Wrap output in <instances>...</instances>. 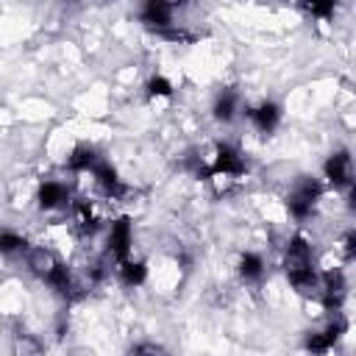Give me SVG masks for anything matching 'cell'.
Returning <instances> with one entry per match:
<instances>
[{
	"mask_svg": "<svg viewBox=\"0 0 356 356\" xmlns=\"http://www.w3.org/2000/svg\"><path fill=\"white\" fill-rule=\"evenodd\" d=\"M284 270H286V278L289 284L309 295L317 289V275H314V267H312V245L303 234H295L286 245V259H284Z\"/></svg>",
	"mask_w": 356,
	"mask_h": 356,
	"instance_id": "6da1fadb",
	"label": "cell"
},
{
	"mask_svg": "<svg viewBox=\"0 0 356 356\" xmlns=\"http://www.w3.org/2000/svg\"><path fill=\"white\" fill-rule=\"evenodd\" d=\"M320 195H323L320 181H314V178H309V175H303V178L295 184V189L289 192V197H286V209H289V214H292V217H298V220H306V217L314 211V206H317Z\"/></svg>",
	"mask_w": 356,
	"mask_h": 356,
	"instance_id": "7a4b0ae2",
	"label": "cell"
},
{
	"mask_svg": "<svg viewBox=\"0 0 356 356\" xmlns=\"http://www.w3.org/2000/svg\"><path fill=\"white\" fill-rule=\"evenodd\" d=\"M245 159H242V153L236 150V147H231V145H217L214 147V159H211V164H209V175L214 178V175H222V178H239V175H245Z\"/></svg>",
	"mask_w": 356,
	"mask_h": 356,
	"instance_id": "3957f363",
	"label": "cell"
},
{
	"mask_svg": "<svg viewBox=\"0 0 356 356\" xmlns=\"http://www.w3.org/2000/svg\"><path fill=\"white\" fill-rule=\"evenodd\" d=\"M323 172L328 178V184L334 189H350L353 186V161H350V153L348 150H337L325 159L323 164Z\"/></svg>",
	"mask_w": 356,
	"mask_h": 356,
	"instance_id": "277c9868",
	"label": "cell"
},
{
	"mask_svg": "<svg viewBox=\"0 0 356 356\" xmlns=\"http://www.w3.org/2000/svg\"><path fill=\"white\" fill-rule=\"evenodd\" d=\"M131 242H134L131 220H128V217L114 220L111 228H108V253H111L117 261H125L128 253H131Z\"/></svg>",
	"mask_w": 356,
	"mask_h": 356,
	"instance_id": "5b68a950",
	"label": "cell"
},
{
	"mask_svg": "<svg viewBox=\"0 0 356 356\" xmlns=\"http://www.w3.org/2000/svg\"><path fill=\"white\" fill-rule=\"evenodd\" d=\"M345 289H348L345 275H342L339 270H328V273L323 275V306H325L328 312L339 314V306H342V300H345Z\"/></svg>",
	"mask_w": 356,
	"mask_h": 356,
	"instance_id": "8992f818",
	"label": "cell"
},
{
	"mask_svg": "<svg viewBox=\"0 0 356 356\" xmlns=\"http://www.w3.org/2000/svg\"><path fill=\"white\" fill-rule=\"evenodd\" d=\"M172 6L170 3H161V0H150L145 8H142V22L150 28V31H156V33H161V31H167V28H172L175 22H172Z\"/></svg>",
	"mask_w": 356,
	"mask_h": 356,
	"instance_id": "52a82bcc",
	"label": "cell"
},
{
	"mask_svg": "<svg viewBox=\"0 0 356 356\" xmlns=\"http://www.w3.org/2000/svg\"><path fill=\"white\" fill-rule=\"evenodd\" d=\"M72 225H75V231H78L81 236H89V234H95V231L100 228V217L95 214L92 203L78 200V203L72 206Z\"/></svg>",
	"mask_w": 356,
	"mask_h": 356,
	"instance_id": "ba28073f",
	"label": "cell"
},
{
	"mask_svg": "<svg viewBox=\"0 0 356 356\" xmlns=\"http://www.w3.org/2000/svg\"><path fill=\"white\" fill-rule=\"evenodd\" d=\"M250 120H253V125H256L261 134H273V131L278 128V122H281V108H278V103L264 100L261 106H256V108L250 111Z\"/></svg>",
	"mask_w": 356,
	"mask_h": 356,
	"instance_id": "9c48e42d",
	"label": "cell"
},
{
	"mask_svg": "<svg viewBox=\"0 0 356 356\" xmlns=\"http://www.w3.org/2000/svg\"><path fill=\"white\" fill-rule=\"evenodd\" d=\"M25 261H28V270H31L33 275L44 278V281H47V275L53 273V267L58 264V259H56L47 248H31V250L25 253Z\"/></svg>",
	"mask_w": 356,
	"mask_h": 356,
	"instance_id": "30bf717a",
	"label": "cell"
},
{
	"mask_svg": "<svg viewBox=\"0 0 356 356\" xmlns=\"http://www.w3.org/2000/svg\"><path fill=\"white\" fill-rule=\"evenodd\" d=\"M36 200H39V206L42 209H58V206H64L67 200H70V195H67V186L64 184H58V181H44L42 186H39V195H36Z\"/></svg>",
	"mask_w": 356,
	"mask_h": 356,
	"instance_id": "8fae6325",
	"label": "cell"
},
{
	"mask_svg": "<svg viewBox=\"0 0 356 356\" xmlns=\"http://www.w3.org/2000/svg\"><path fill=\"white\" fill-rule=\"evenodd\" d=\"M97 161H100V156L95 153V147H89V145H78V147L70 153L67 167H70L72 172H92Z\"/></svg>",
	"mask_w": 356,
	"mask_h": 356,
	"instance_id": "7c38bea8",
	"label": "cell"
},
{
	"mask_svg": "<svg viewBox=\"0 0 356 356\" xmlns=\"http://www.w3.org/2000/svg\"><path fill=\"white\" fill-rule=\"evenodd\" d=\"M236 108H239V95L234 89H222L217 95V100H214V117L222 120V122H228V120H234Z\"/></svg>",
	"mask_w": 356,
	"mask_h": 356,
	"instance_id": "4fadbf2b",
	"label": "cell"
},
{
	"mask_svg": "<svg viewBox=\"0 0 356 356\" xmlns=\"http://www.w3.org/2000/svg\"><path fill=\"white\" fill-rule=\"evenodd\" d=\"M117 270H120V278H122L125 286H139V284H145V278H147V267H145V261L125 259V261H120Z\"/></svg>",
	"mask_w": 356,
	"mask_h": 356,
	"instance_id": "5bb4252c",
	"label": "cell"
},
{
	"mask_svg": "<svg viewBox=\"0 0 356 356\" xmlns=\"http://www.w3.org/2000/svg\"><path fill=\"white\" fill-rule=\"evenodd\" d=\"M239 275L245 281H259L264 275V259L259 253H242V259H239Z\"/></svg>",
	"mask_w": 356,
	"mask_h": 356,
	"instance_id": "9a60e30c",
	"label": "cell"
},
{
	"mask_svg": "<svg viewBox=\"0 0 356 356\" xmlns=\"http://www.w3.org/2000/svg\"><path fill=\"white\" fill-rule=\"evenodd\" d=\"M31 248H28V242H25V236H19V234H14V231H3L0 234V253L3 256H22V253H28Z\"/></svg>",
	"mask_w": 356,
	"mask_h": 356,
	"instance_id": "2e32d148",
	"label": "cell"
},
{
	"mask_svg": "<svg viewBox=\"0 0 356 356\" xmlns=\"http://www.w3.org/2000/svg\"><path fill=\"white\" fill-rule=\"evenodd\" d=\"M303 348H306V353H312V356H325V353L331 350V342L325 339L323 331H309V334L303 337Z\"/></svg>",
	"mask_w": 356,
	"mask_h": 356,
	"instance_id": "e0dca14e",
	"label": "cell"
},
{
	"mask_svg": "<svg viewBox=\"0 0 356 356\" xmlns=\"http://www.w3.org/2000/svg\"><path fill=\"white\" fill-rule=\"evenodd\" d=\"M147 95L150 97H170L172 95V83L167 78H161V75H153L147 81Z\"/></svg>",
	"mask_w": 356,
	"mask_h": 356,
	"instance_id": "ac0fdd59",
	"label": "cell"
},
{
	"mask_svg": "<svg viewBox=\"0 0 356 356\" xmlns=\"http://www.w3.org/2000/svg\"><path fill=\"white\" fill-rule=\"evenodd\" d=\"M14 345H17V353H19V356H36V353H39V342H36V339H31L28 334L17 337V342H14Z\"/></svg>",
	"mask_w": 356,
	"mask_h": 356,
	"instance_id": "d6986e66",
	"label": "cell"
},
{
	"mask_svg": "<svg viewBox=\"0 0 356 356\" xmlns=\"http://www.w3.org/2000/svg\"><path fill=\"white\" fill-rule=\"evenodd\" d=\"M303 11H309L312 17H331L334 14V3H303Z\"/></svg>",
	"mask_w": 356,
	"mask_h": 356,
	"instance_id": "ffe728a7",
	"label": "cell"
},
{
	"mask_svg": "<svg viewBox=\"0 0 356 356\" xmlns=\"http://www.w3.org/2000/svg\"><path fill=\"white\" fill-rule=\"evenodd\" d=\"M342 253H345V259H353L356 256V234L353 231H348L342 236Z\"/></svg>",
	"mask_w": 356,
	"mask_h": 356,
	"instance_id": "44dd1931",
	"label": "cell"
},
{
	"mask_svg": "<svg viewBox=\"0 0 356 356\" xmlns=\"http://www.w3.org/2000/svg\"><path fill=\"white\" fill-rule=\"evenodd\" d=\"M134 356H161V350H159L156 345H139V348L134 350Z\"/></svg>",
	"mask_w": 356,
	"mask_h": 356,
	"instance_id": "7402d4cb",
	"label": "cell"
}]
</instances>
